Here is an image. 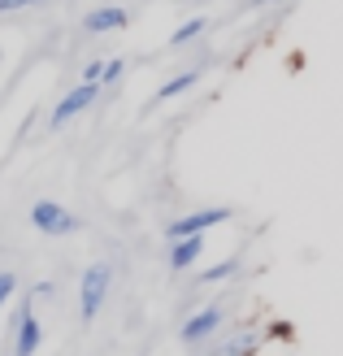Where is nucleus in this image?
I'll return each mask as SVG.
<instances>
[{
  "instance_id": "obj_1",
  "label": "nucleus",
  "mask_w": 343,
  "mask_h": 356,
  "mask_svg": "<svg viewBox=\"0 0 343 356\" xmlns=\"http://www.w3.org/2000/svg\"><path fill=\"white\" fill-rule=\"evenodd\" d=\"M109 287H113V265L96 261L83 270V278H79V317L83 322H96V313L109 300Z\"/></svg>"
},
{
  "instance_id": "obj_2",
  "label": "nucleus",
  "mask_w": 343,
  "mask_h": 356,
  "mask_svg": "<svg viewBox=\"0 0 343 356\" xmlns=\"http://www.w3.org/2000/svg\"><path fill=\"white\" fill-rule=\"evenodd\" d=\"M230 222V209L226 204H213V209H196V213H183L166 226V239H183V235H205V230Z\"/></svg>"
},
{
  "instance_id": "obj_3",
  "label": "nucleus",
  "mask_w": 343,
  "mask_h": 356,
  "mask_svg": "<svg viewBox=\"0 0 343 356\" xmlns=\"http://www.w3.org/2000/svg\"><path fill=\"white\" fill-rule=\"evenodd\" d=\"M40 343H44V326H40V317H35L31 300H22L17 322H13V356H35Z\"/></svg>"
},
{
  "instance_id": "obj_4",
  "label": "nucleus",
  "mask_w": 343,
  "mask_h": 356,
  "mask_svg": "<svg viewBox=\"0 0 343 356\" xmlns=\"http://www.w3.org/2000/svg\"><path fill=\"white\" fill-rule=\"evenodd\" d=\"M31 226L44 230V235H70L79 222H74V213L61 209L57 200H35L31 204Z\"/></svg>"
},
{
  "instance_id": "obj_5",
  "label": "nucleus",
  "mask_w": 343,
  "mask_h": 356,
  "mask_svg": "<svg viewBox=\"0 0 343 356\" xmlns=\"http://www.w3.org/2000/svg\"><path fill=\"white\" fill-rule=\"evenodd\" d=\"M96 96H100V83H79L74 92H65L61 100H57V109H52V127H65V122H74L79 113H87L96 104Z\"/></svg>"
},
{
  "instance_id": "obj_6",
  "label": "nucleus",
  "mask_w": 343,
  "mask_h": 356,
  "mask_svg": "<svg viewBox=\"0 0 343 356\" xmlns=\"http://www.w3.org/2000/svg\"><path fill=\"white\" fill-rule=\"evenodd\" d=\"M226 322V313H222V305H209V309H200V313H191L187 322H183V330H178V339H183L187 348H196V343H205L209 334H218V326Z\"/></svg>"
},
{
  "instance_id": "obj_7",
  "label": "nucleus",
  "mask_w": 343,
  "mask_h": 356,
  "mask_svg": "<svg viewBox=\"0 0 343 356\" xmlns=\"http://www.w3.org/2000/svg\"><path fill=\"white\" fill-rule=\"evenodd\" d=\"M126 22H131V13H126L122 5H100V9H92L83 17V31L87 35H113V31H122Z\"/></svg>"
},
{
  "instance_id": "obj_8",
  "label": "nucleus",
  "mask_w": 343,
  "mask_h": 356,
  "mask_svg": "<svg viewBox=\"0 0 343 356\" xmlns=\"http://www.w3.org/2000/svg\"><path fill=\"white\" fill-rule=\"evenodd\" d=\"M205 257V235H183V239H170V270L183 274L191 270L196 261Z\"/></svg>"
},
{
  "instance_id": "obj_9",
  "label": "nucleus",
  "mask_w": 343,
  "mask_h": 356,
  "mask_svg": "<svg viewBox=\"0 0 343 356\" xmlns=\"http://www.w3.org/2000/svg\"><path fill=\"white\" fill-rule=\"evenodd\" d=\"M200 83V70H183V74H174L157 87V104H166V100H178L183 92H191V87Z\"/></svg>"
},
{
  "instance_id": "obj_10",
  "label": "nucleus",
  "mask_w": 343,
  "mask_h": 356,
  "mask_svg": "<svg viewBox=\"0 0 343 356\" xmlns=\"http://www.w3.org/2000/svg\"><path fill=\"white\" fill-rule=\"evenodd\" d=\"M234 274H239V261L226 257V261H218V265H209V270H200V282H226V278H234Z\"/></svg>"
},
{
  "instance_id": "obj_11",
  "label": "nucleus",
  "mask_w": 343,
  "mask_h": 356,
  "mask_svg": "<svg viewBox=\"0 0 343 356\" xmlns=\"http://www.w3.org/2000/svg\"><path fill=\"white\" fill-rule=\"evenodd\" d=\"M196 35H205V17H187V22L178 26L174 35H170V48H183V44H191Z\"/></svg>"
},
{
  "instance_id": "obj_12",
  "label": "nucleus",
  "mask_w": 343,
  "mask_h": 356,
  "mask_svg": "<svg viewBox=\"0 0 343 356\" xmlns=\"http://www.w3.org/2000/svg\"><path fill=\"white\" fill-rule=\"evenodd\" d=\"M257 343H261V334H252V330H239V339H230L226 356H252V352H257Z\"/></svg>"
},
{
  "instance_id": "obj_13",
  "label": "nucleus",
  "mask_w": 343,
  "mask_h": 356,
  "mask_svg": "<svg viewBox=\"0 0 343 356\" xmlns=\"http://www.w3.org/2000/svg\"><path fill=\"white\" fill-rule=\"evenodd\" d=\"M13 291H17V274L13 270H0V309L13 300Z\"/></svg>"
},
{
  "instance_id": "obj_14",
  "label": "nucleus",
  "mask_w": 343,
  "mask_h": 356,
  "mask_svg": "<svg viewBox=\"0 0 343 356\" xmlns=\"http://www.w3.org/2000/svg\"><path fill=\"white\" fill-rule=\"evenodd\" d=\"M48 0H0V13H26V9H40Z\"/></svg>"
},
{
  "instance_id": "obj_15",
  "label": "nucleus",
  "mask_w": 343,
  "mask_h": 356,
  "mask_svg": "<svg viewBox=\"0 0 343 356\" xmlns=\"http://www.w3.org/2000/svg\"><path fill=\"white\" fill-rule=\"evenodd\" d=\"M100 74H104V61H100V57L83 65V83H100Z\"/></svg>"
},
{
  "instance_id": "obj_16",
  "label": "nucleus",
  "mask_w": 343,
  "mask_h": 356,
  "mask_svg": "<svg viewBox=\"0 0 343 356\" xmlns=\"http://www.w3.org/2000/svg\"><path fill=\"white\" fill-rule=\"evenodd\" d=\"M122 79V61H104V74H100V87H109Z\"/></svg>"
},
{
  "instance_id": "obj_17",
  "label": "nucleus",
  "mask_w": 343,
  "mask_h": 356,
  "mask_svg": "<svg viewBox=\"0 0 343 356\" xmlns=\"http://www.w3.org/2000/svg\"><path fill=\"white\" fill-rule=\"evenodd\" d=\"M269 339H292V322H274L269 326Z\"/></svg>"
}]
</instances>
